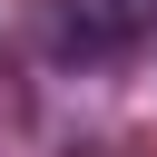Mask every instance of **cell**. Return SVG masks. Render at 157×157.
Wrapping results in <instances>:
<instances>
[{
	"label": "cell",
	"instance_id": "obj_1",
	"mask_svg": "<svg viewBox=\"0 0 157 157\" xmlns=\"http://www.w3.org/2000/svg\"><path fill=\"white\" fill-rule=\"evenodd\" d=\"M39 29H49V59H69V69H98V59L137 49V29H147V0H39Z\"/></svg>",
	"mask_w": 157,
	"mask_h": 157
}]
</instances>
